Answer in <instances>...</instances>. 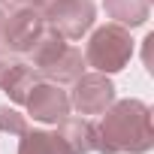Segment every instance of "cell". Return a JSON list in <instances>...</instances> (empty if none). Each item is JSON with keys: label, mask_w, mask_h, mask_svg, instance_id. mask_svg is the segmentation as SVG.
I'll list each match as a JSON object with an SVG mask.
<instances>
[{"label": "cell", "mask_w": 154, "mask_h": 154, "mask_svg": "<svg viewBox=\"0 0 154 154\" xmlns=\"http://www.w3.org/2000/svg\"><path fill=\"white\" fill-rule=\"evenodd\" d=\"M85 54L75 48V45H66L60 54H57V60H51L45 69H42V75H48V82H54V85H63V82H75L79 75L85 72Z\"/></svg>", "instance_id": "ba28073f"}, {"label": "cell", "mask_w": 154, "mask_h": 154, "mask_svg": "<svg viewBox=\"0 0 154 154\" xmlns=\"http://www.w3.org/2000/svg\"><path fill=\"white\" fill-rule=\"evenodd\" d=\"M57 136L63 139L69 154L97 151V124H91L88 118H69L66 115L63 121H57Z\"/></svg>", "instance_id": "52a82bcc"}, {"label": "cell", "mask_w": 154, "mask_h": 154, "mask_svg": "<svg viewBox=\"0 0 154 154\" xmlns=\"http://www.w3.org/2000/svg\"><path fill=\"white\" fill-rule=\"evenodd\" d=\"M66 48V39L54 30V27H48L45 24V30L39 33V39L33 42V48H30V57H33V66L42 72L51 60H57V54Z\"/></svg>", "instance_id": "7c38bea8"}, {"label": "cell", "mask_w": 154, "mask_h": 154, "mask_svg": "<svg viewBox=\"0 0 154 154\" xmlns=\"http://www.w3.org/2000/svg\"><path fill=\"white\" fill-rule=\"evenodd\" d=\"M54 3H57V0H33V6H36L39 12H48V9H51Z\"/></svg>", "instance_id": "2e32d148"}, {"label": "cell", "mask_w": 154, "mask_h": 154, "mask_svg": "<svg viewBox=\"0 0 154 154\" xmlns=\"http://www.w3.org/2000/svg\"><path fill=\"white\" fill-rule=\"evenodd\" d=\"M27 6H33V0H0V9H9V12H18Z\"/></svg>", "instance_id": "9a60e30c"}, {"label": "cell", "mask_w": 154, "mask_h": 154, "mask_svg": "<svg viewBox=\"0 0 154 154\" xmlns=\"http://www.w3.org/2000/svg\"><path fill=\"white\" fill-rule=\"evenodd\" d=\"M133 57V39L130 30L121 24H103L91 33L85 48V63L94 66V72H121Z\"/></svg>", "instance_id": "7a4b0ae2"}, {"label": "cell", "mask_w": 154, "mask_h": 154, "mask_svg": "<svg viewBox=\"0 0 154 154\" xmlns=\"http://www.w3.org/2000/svg\"><path fill=\"white\" fill-rule=\"evenodd\" d=\"M42 15H45V24L54 27L63 39H82L94 27L97 9H94L91 0H57Z\"/></svg>", "instance_id": "277c9868"}, {"label": "cell", "mask_w": 154, "mask_h": 154, "mask_svg": "<svg viewBox=\"0 0 154 154\" xmlns=\"http://www.w3.org/2000/svg\"><path fill=\"white\" fill-rule=\"evenodd\" d=\"M3 21H6V15H3V9H0V33H3Z\"/></svg>", "instance_id": "e0dca14e"}, {"label": "cell", "mask_w": 154, "mask_h": 154, "mask_svg": "<svg viewBox=\"0 0 154 154\" xmlns=\"http://www.w3.org/2000/svg\"><path fill=\"white\" fill-rule=\"evenodd\" d=\"M103 9L121 27H142L151 15V0H103Z\"/></svg>", "instance_id": "9c48e42d"}, {"label": "cell", "mask_w": 154, "mask_h": 154, "mask_svg": "<svg viewBox=\"0 0 154 154\" xmlns=\"http://www.w3.org/2000/svg\"><path fill=\"white\" fill-rule=\"evenodd\" d=\"M27 130V115H21L12 106H0V133H9V136H21Z\"/></svg>", "instance_id": "4fadbf2b"}, {"label": "cell", "mask_w": 154, "mask_h": 154, "mask_svg": "<svg viewBox=\"0 0 154 154\" xmlns=\"http://www.w3.org/2000/svg\"><path fill=\"white\" fill-rule=\"evenodd\" d=\"M18 154H69V148L51 130H24L18 142Z\"/></svg>", "instance_id": "8fae6325"}, {"label": "cell", "mask_w": 154, "mask_h": 154, "mask_svg": "<svg viewBox=\"0 0 154 154\" xmlns=\"http://www.w3.org/2000/svg\"><path fill=\"white\" fill-rule=\"evenodd\" d=\"M15 63H18V60H15L9 51H0V85H3V79L9 75V69H12Z\"/></svg>", "instance_id": "5bb4252c"}, {"label": "cell", "mask_w": 154, "mask_h": 154, "mask_svg": "<svg viewBox=\"0 0 154 154\" xmlns=\"http://www.w3.org/2000/svg\"><path fill=\"white\" fill-rule=\"evenodd\" d=\"M24 106H27V115H33V121H42V124H57L72 109L69 94L54 82H36Z\"/></svg>", "instance_id": "8992f818"}, {"label": "cell", "mask_w": 154, "mask_h": 154, "mask_svg": "<svg viewBox=\"0 0 154 154\" xmlns=\"http://www.w3.org/2000/svg\"><path fill=\"white\" fill-rule=\"evenodd\" d=\"M115 103V85L106 72H82L72 82L69 106L79 115H103Z\"/></svg>", "instance_id": "3957f363"}, {"label": "cell", "mask_w": 154, "mask_h": 154, "mask_svg": "<svg viewBox=\"0 0 154 154\" xmlns=\"http://www.w3.org/2000/svg\"><path fill=\"white\" fill-rule=\"evenodd\" d=\"M39 82V72H36V66H27V63H15L12 69H9V75L3 79V88L6 94H9V100L12 103H27V97H30V91H33V85Z\"/></svg>", "instance_id": "30bf717a"}, {"label": "cell", "mask_w": 154, "mask_h": 154, "mask_svg": "<svg viewBox=\"0 0 154 154\" xmlns=\"http://www.w3.org/2000/svg\"><path fill=\"white\" fill-rule=\"evenodd\" d=\"M154 148L151 109L142 100H118L97 124L100 154H148Z\"/></svg>", "instance_id": "6da1fadb"}, {"label": "cell", "mask_w": 154, "mask_h": 154, "mask_svg": "<svg viewBox=\"0 0 154 154\" xmlns=\"http://www.w3.org/2000/svg\"><path fill=\"white\" fill-rule=\"evenodd\" d=\"M45 30V15L36 6L9 12V18L3 21V33H0V42H3L9 51L24 54L33 48V42L39 39V33Z\"/></svg>", "instance_id": "5b68a950"}]
</instances>
